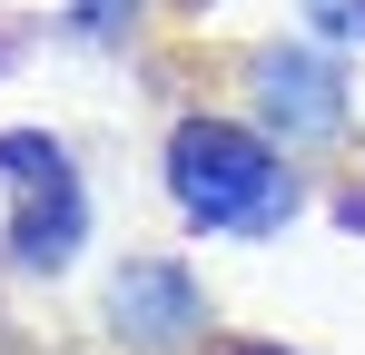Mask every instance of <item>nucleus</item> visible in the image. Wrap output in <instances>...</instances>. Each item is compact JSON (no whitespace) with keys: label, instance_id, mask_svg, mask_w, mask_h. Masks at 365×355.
Wrapping results in <instances>:
<instances>
[{"label":"nucleus","instance_id":"1","mask_svg":"<svg viewBox=\"0 0 365 355\" xmlns=\"http://www.w3.org/2000/svg\"><path fill=\"white\" fill-rule=\"evenodd\" d=\"M168 187H178V207L197 227H267L287 207L277 158L247 128H227V118H187L178 138H168Z\"/></svg>","mask_w":365,"mask_h":355},{"label":"nucleus","instance_id":"2","mask_svg":"<svg viewBox=\"0 0 365 355\" xmlns=\"http://www.w3.org/2000/svg\"><path fill=\"white\" fill-rule=\"evenodd\" d=\"M0 168L30 178V197H20V227H10V257L40 277V267H60L69 247H79V227H89V207H79V168H69L50 138H0Z\"/></svg>","mask_w":365,"mask_h":355},{"label":"nucleus","instance_id":"3","mask_svg":"<svg viewBox=\"0 0 365 355\" xmlns=\"http://www.w3.org/2000/svg\"><path fill=\"white\" fill-rule=\"evenodd\" d=\"M257 109H267V128L326 138L346 99H336V69H326L316 50H297V40H287V50H267V59H257Z\"/></svg>","mask_w":365,"mask_h":355},{"label":"nucleus","instance_id":"4","mask_svg":"<svg viewBox=\"0 0 365 355\" xmlns=\"http://www.w3.org/2000/svg\"><path fill=\"white\" fill-rule=\"evenodd\" d=\"M109 316H119L128 346H168V336H187V326H197V296H187L178 267H128L119 296H109Z\"/></svg>","mask_w":365,"mask_h":355},{"label":"nucleus","instance_id":"5","mask_svg":"<svg viewBox=\"0 0 365 355\" xmlns=\"http://www.w3.org/2000/svg\"><path fill=\"white\" fill-rule=\"evenodd\" d=\"M227 355H287V346H227Z\"/></svg>","mask_w":365,"mask_h":355}]
</instances>
